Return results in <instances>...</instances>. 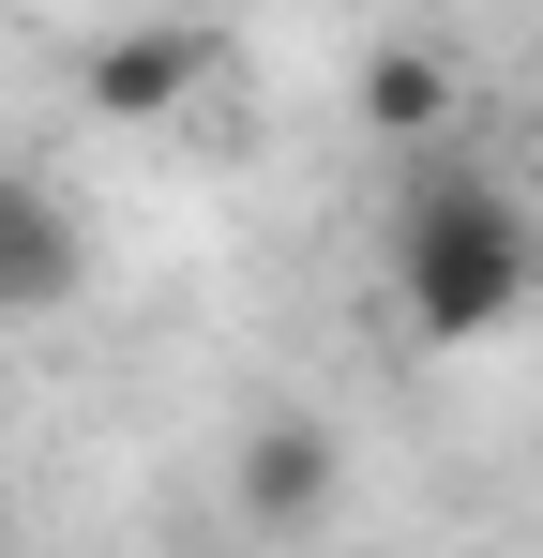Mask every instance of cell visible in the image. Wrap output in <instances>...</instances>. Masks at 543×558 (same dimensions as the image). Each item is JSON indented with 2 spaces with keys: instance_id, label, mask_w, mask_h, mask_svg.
<instances>
[{
  "instance_id": "6da1fadb",
  "label": "cell",
  "mask_w": 543,
  "mask_h": 558,
  "mask_svg": "<svg viewBox=\"0 0 543 558\" xmlns=\"http://www.w3.org/2000/svg\"><path fill=\"white\" fill-rule=\"evenodd\" d=\"M543 302V242H529V196L483 182V167H423L408 211H393V317L423 348H483Z\"/></svg>"
},
{
  "instance_id": "7a4b0ae2",
  "label": "cell",
  "mask_w": 543,
  "mask_h": 558,
  "mask_svg": "<svg viewBox=\"0 0 543 558\" xmlns=\"http://www.w3.org/2000/svg\"><path fill=\"white\" fill-rule=\"evenodd\" d=\"M212 76H227V31H196V15H136V31H90L76 46V106L90 121H181Z\"/></svg>"
},
{
  "instance_id": "3957f363",
  "label": "cell",
  "mask_w": 543,
  "mask_h": 558,
  "mask_svg": "<svg viewBox=\"0 0 543 558\" xmlns=\"http://www.w3.org/2000/svg\"><path fill=\"white\" fill-rule=\"evenodd\" d=\"M227 498H242V529H317V513L348 498V438H333L317 408H257L242 453H227Z\"/></svg>"
},
{
  "instance_id": "277c9868",
  "label": "cell",
  "mask_w": 543,
  "mask_h": 558,
  "mask_svg": "<svg viewBox=\"0 0 543 558\" xmlns=\"http://www.w3.org/2000/svg\"><path fill=\"white\" fill-rule=\"evenodd\" d=\"M90 272V242H76V211L31 182V167H0V317H61Z\"/></svg>"
},
{
  "instance_id": "5b68a950",
  "label": "cell",
  "mask_w": 543,
  "mask_h": 558,
  "mask_svg": "<svg viewBox=\"0 0 543 558\" xmlns=\"http://www.w3.org/2000/svg\"><path fill=\"white\" fill-rule=\"evenodd\" d=\"M362 121L438 136V121H452V61H438V46H408V31H377V46H362Z\"/></svg>"
}]
</instances>
